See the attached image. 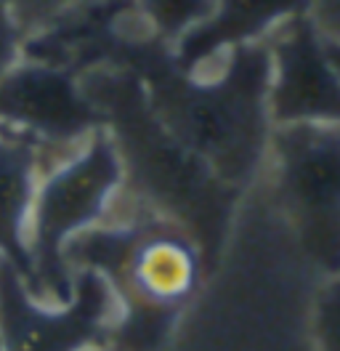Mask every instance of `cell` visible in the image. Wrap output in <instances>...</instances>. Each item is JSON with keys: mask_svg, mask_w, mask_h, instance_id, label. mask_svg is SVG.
<instances>
[{"mask_svg": "<svg viewBox=\"0 0 340 351\" xmlns=\"http://www.w3.org/2000/svg\"><path fill=\"white\" fill-rule=\"evenodd\" d=\"M0 5L19 24L27 43L32 38L83 22L101 11L133 8V0H0Z\"/></svg>", "mask_w": 340, "mask_h": 351, "instance_id": "11", "label": "cell"}, {"mask_svg": "<svg viewBox=\"0 0 340 351\" xmlns=\"http://www.w3.org/2000/svg\"><path fill=\"white\" fill-rule=\"evenodd\" d=\"M117 301L90 269L72 271L64 304L38 298L11 261L0 258V351H83L109 341Z\"/></svg>", "mask_w": 340, "mask_h": 351, "instance_id": "6", "label": "cell"}, {"mask_svg": "<svg viewBox=\"0 0 340 351\" xmlns=\"http://www.w3.org/2000/svg\"><path fill=\"white\" fill-rule=\"evenodd\" d=\"M66 266L90 269L104 280L117 319L106 346L112 351H162L178 317L208 274L199 242L170 219L127 199L112 216L66 245Z\"/></svg>", "mask_w": 340, "mask_h": 351, "instance_id": "2", "label": "cell"}, {"mask_svg": "<svg viewBox=\"0 0 340 351\" xmlns=\"http://www.w3.org/2000/svg\"><path fill=\"white\" fill-rule=\"evenodd\" d=\"M0 125L38 138L62 157L104 128L77 72L29 56L0 75Z\"/></svg>", "mask_w": 340, "mask_h": 351, "instance_id": "8", "label": "cell"}, {"mask_svg": "<svg viewBox=\"0 0 340 351\" xmlns=\"http://www.w3.org/2000/svg\"><path fill=\"white\" fill-rule=\"evenodd\" d=\"M321 271L266 184H250L191 304L162 351H319Z\"/></svg>", "mask_w": 340, "mask_h": 351, "instance_id": "1", "label": "cell"}, {"mask_svg": "<svg viewBox=\"0 0 340 351\" xmlns=\"http://www.w3.org/2000/svg\"><path fill=\"white\" fill-rule=\"evenodd\" d=\"M133 8L154 38L173 45L191 27L208 19L212 0H133Z\"/></svg>", "mask_w": 340, "mask_h": 351, "instance_id": "12", "label": "cell"}, {"mask_svg": "<svg viewBox=\"0 0 340 351\" xmlns=\"http://www.w3.org/2000/svg\"><path fill=\"white\" fill-rule=\"evenodd\" d=\"M269 51L271 125L338 123V40L319 32L306 14H295L263 38Z\"/></svg>", "mask_w": 340, "mask_h": 351, "instance_id": "7", "label": "cell"}, {"mask_svg": "<svg viewBox=\"0 0 340 351\" xmlns=\"http://www.w3.org/2000/svg\"><path fill=\"white\" fill-rule=\"evenodd\" d=\"M306 5L308 0H212L208 19L170 45L173 59L189 72L208 69L232 48L263 40L276 24L303 14Z\"/></svg>", "mask_w": 340, "mask_h": 351, "instance_id": "9", "label": "cell"}, {"mask_svg": "<svg viewBox=\"0 0 340 351\" xmlns=\"http://www.w3.org/2000/svg\"><path fill=\"white\" fill-rule=\"evenodd\" d=\"M77 77L117 149L123 195L184 226L199 242L210 269L226 240L242 192L223 184L199 157L162 128L130 69L99 64L77 72Z\"/></svg>", "mask_w": 340, "mask_h": 351, "instance_id": "3", "label": "cell"}, {"mask_svg": "<svg viewBox=\"0 0 340 351\" xmlns=\"http://www.w3.org/2000/svg\"><path fill=\"white\" fill-rule=\"evenodd\" d=\"M83 351H112V349L104 346V343H96V346H88V349H83Z\"/></svg>", "mask_w": 340, "mask_h": 351, "instance_id": "14", "label": "cell"}, {"mask_svg": "<svg viewBox=\"0 0 340 351\" xmlns=\"http://www.w3.org/2000/svg\"><path fill=\"white\" fill-rule=\"evenodd\" d=\"M120 192L123 165L104 128L93 131L75 152L40 176L27 223L29 290L38 298L64 304L72 295V271L64 256L66 245L104 223Z\"/></svg>", "mask_w": 340, "mask_h": 351, "instance_id": "4", "label": "cell"}, {"mask_svg": "<svg viewBox=\"0 0 340 351\" xmlns=\"http://www.w3.org/2000/svg\"><path fill=\"white\" fill-rule=\"evenodd\" d=\"M66 157V154H64ZM27 133L0 125V258L21 271L27 287L32 285L27 256V223L40 176L64 160Z\"/></svg>", "mask_w": 340, "mask_h": 351, "instance_id": "10", "label": "cell"}, {"mask_svg": "<svg viewBox=\"0 0 340 351\" xmlns=\"http://www.w3.org/2000/svg\"><path fill=\"white\" fill-rule=\"evenodd\" d=\"M24 56V35L14 16L0 5V75L8 72L11 66Z\"/></svg>", "mask_w": 340, "mask_h": 351, "instance_id": "13", "label": "cell"}, {"mask_svg": "<svg viewBox=\"0 0 340 351\" xmlns=\"http://www.w3.org/2000/svg\"><path fill=\"white\" fill-rule=\"evenodd\" d=\"M338 123L271 125L258 176L321 271L338 274Z\"/></svg>", "mask_w": 340, "mask_h": 351, "instance_id": "5", "label": "cell"}]
</instances>
